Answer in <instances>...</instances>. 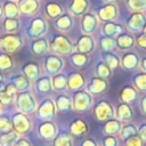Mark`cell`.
<instances>
[{"mask_svg": "<svg viewBox=\"0 0 146 146\" xmlns=\"http://www.w3.org/2000/svg\"><path fill=\"white\" fill-rule=\"evenodd\" d=\"M51 49L57 55H66L72 52L73 46L70 42V40L64 35H57L51 43Z\"/></svg>", "mask_w": 146, "mask_h": 146, "instance_id": "1", "label": "cell"}, {"mask_svg": "<svg viewBox=\"0 0 146 146\" xmlns=\"http://www.w3.org/2000/svg\"><path fill=\"white\" fill-rule=\"evenodd\" d=\"M46 31H47V22H46L43 18L38 17V18H34V19L31 22L30 27H29V30L26 31V33H27V35H29L30 38H35V39H38V38L42 36V35L46 33Z\"/></svg>", "mask_w": 146, "mask_h": 146, "instance_id": "2", "label": "cell"}, {"mask_svg": "<svg viewBox=\"0 0 146 146\" xmlns=\"http://www.w3.org/2000/svg\"><path fill=\"white\" fill-rule=\"evenodd\" d=\"M22 43H23V41H22L21 36L16 35V34H6L0 39L1 47L8 52H13V51L17 50L22 46Z\"/></svg>", "mask_w": 146, "mask_h": 146, "instance_id": "3", "label": "cell"}, {"mask_svg": "<svg viewBox=\"0 0 146 146\" xmlns=\"http://www.w3.org/2000/svg\"><path fill=\"white\" fill-rule=\"evenodd\" d=\"M146 25V17L141 11H135L127 21V26L132 32H140Z\"/></svg>", "mask_w": 146, "mask_h": 146, "instance_id": "4", "label": "cell"}, {"mask_svg": "<svg viewBox=\"0 0 146 146\" xmlns=\"http://www.w3.org/2000/svg\"><path fill=\"white\" fill-rule=\"evenodd\" d=\"M44 67H46V71L49 73V74H56L58 73L62 67H63V62L59 57L57 56H54V55H50V56H47L46 57V60H44Z\"/></svg>", "mask_w": 146, "mask_h": 146, "instance_id": "5", "label": "cell"}, {"mask_svg": "<svg viewBox=\"0 0 146 146\" xmlns=\"http://www.w3.org/2000/svg\"><path fill=\"white\" fill-rule=\"evenodd\" d=\"M116 16H117V8L112 3L100 7L98 10V17L105 22H111V21L115 19Z\"/></svg>", "mask_w": 146, "mask_h": 146, "instance_id": "6", "label": "cell"}, {"mask_svg": "<svg viewBox=\"0 0 146 146\" xmlns=\"http://www.w3.org/2000/svg\"><path fill=\"white\" fill-rule=\"evenodd\" d=\"M139 63H140V58L136 52H127L123 55L121 59V65L125 70H129V71L137 68Z\"/></svg>", "mask_w": 146, "mask_h": 146, "instance_id": "7", "label": "cell"}, {"mask_svg": "<svg viewBox=\"0 0 146 146\" xmlns=\"http://www.w3.org/2000/svg\"><path fill=\"white\" fill-rule=\"evenodd\" d=\"M76 48L79 50V52L81 54H90L94 48H95V41L91 36L89 35H82L79 40H78V44H76Z\"/></svg>", "mask_w": 146, "mask_h": 146, "instance_id": "8", "label": "cell"}, {"mask_svg": "<svg viewBox=\"0 0 146 146\" xmlns=\"http://www.w3.org/2000/svg\"><path fill=\"white\" fill-rule=\"evenodd\" d=\"M133 43H135L133 36L130 34H127V33H120L115 38V44L117 46V48H120L122 50L131 48L133 46Z\"/></svg>", "mask_w": 146, "mask_h": 146, "instance_id": "9", "label": "cell"}, {"mask_svg": "<svg viewBox=\"0 0 146 146\" xmlns=\"http://www.w3.org/2000/svg\"><path fill=\"white\" fill-rule=\"evenodd\" d=\"M97 26V18L94 14L88 13L83 16L82 19V30L84 33H91L96 30Z\"/></svg>", "mask_w": 146, "mask_h": 146, "instance_id": "10", "label": "cell"}, {"mask_svg": "<svg viewBox=\"0 0 146 146\" xmlns=\"http://www.w3.org/2000/svg\"><path fill=\"white\" fill-rule=\"evenodd\" d=\"M38 0H18V9L24 14H33L38 10Z\"/></svg>", "mask_w": 146, "mask_h": 146, "instance_id": "11", "label": "cell"}, {"mask_svg": "<svg viewBox=\"0 0 146 146\" xmlns=\"http://www.w3.org/2000/svg\"><path fill=\"white\" fill-rule=\"evenodd\" d=\"M22 71L24 73V75L29 80H31V81H34V80H36L40 76V68H39V66L35 63H27V64H25L23 66Z\"/></svg>", "mask_w": 146, "mask_h": 146, "instance_id": "12", "label": "cell"}, {"mask_svg": "<svg viewBox=\"0 0 146 146\" xmlns=\"http://www.w3.org/2000/svg\"><path fill=\"white\" fill-rule=\"evenodd\" d=\"M106 88H107V82L105 79H103L100 76L94 78L88 86V90L90 92H102V91L106 90Z\"/></svg>", "mask_w": 146, "mask_h": 146, "instance_id": "13", "label": "cell"}, {"mask_svg": "<svg viewBox=\"0 0 146 146\" xmlns=\"http://www.w3.org/2000/svg\"><path fill=\"white\" fill-rule=\"evenodd\" d=\"M49 47H48V42L46 39L43 38H38L35 39L33 42H32V51L35 54V55H44L47 51H48Z\"/></svg>", "mask_w": 146, "mask_h": 146, "instance_id": "14", "label": "cell"}, {"mask_svg": "<svg viewBox=\"0 0 146 146\" xmlns=\"http://www.w3.org/2000/svg\"><path fill=\"white\" fill-rule=\"evenodd\" d=\"M104 36H111V38H116L121 33V26L117 24H114L112 22H107L104 24L103 30H102Z\"/></svg>", "mask_w": 146, "mask_h": 146, "instance_id": "15", "label": "cell"}, {"mask_svg": "<svg viewBox=\"0 0 146 146\" xmlns=\"http://www.w3.org/2000/svg\"><path fill=\"white\" fill-rule=\"evenodd\" d=\"M88 5L89 3H88L87 0H72L70 9L75 16H80L87 10Z\"/></svg>", "mask_w": 146, "mask_h": 146, "instance_id": "16", "label": "cell"}, {"mask_svg": "<svg viewBox=\"0 0 146 146\" xmlns=\"http://www.w3.org/2000/svg\"><path fill=\"white\" fill-rule=\"evenodd\" d=\"M11 84L15 87V89L25 90L30 87V80L25 75H14L11 76Z\"/></svg>", "mask_w": 146, "mask_h": 146, "instance_id": "17", "label": "cell"}, {"mask_svg": "<svg viewBox=\"0 0 146 146\" xmlns=\"http://www.w3.org/2000/svg\"><path fill=\"white\" fill-rule=\"evenodd\" d=\"M72 23H73V21H72V18H71V16H68L67 14H62V15L55 21V24H56L57 29H59V30H62V31L68 30V29L72 26Z\"/></svg>", "mask_w": 146, "mask_h": 146, "instance_id": "18", "label": "cell"}, {"mask_svg": "<svg viewBox=\"0 0 146 146\" xmlns=\"http://www.w3.org/2000/svg\"><path fill=\"white\" fill-rule=\"evenodd\" d=\"M3 9H5L6 18H17L19 14L18 6H16V3L13 1H7L3 6Z\"/></svg>", "mask_w": 146, "mask_h": 146, "instance_id": "19", "label": "cell"}, {"mask_svg": "<svg viewBox=\"0 0 146 146\" xmlns=\"http://www.w3.org/2000/svg\"><path fill=\"white\" fill-rule=\"evenodd\" d=\"M46 13L47 15L50 17V18H58L62 14H63V10H62V7L56 3V2H49L47 6H46Z\"/></svg>", "mask_w": 146, "mask_h": 146, "instance_id": "20", "label": "cell"}, {"mask_svg": "<svg viewBox=\"0 0 146 146\" xmlns=\"http://www.w3.org/2000/svg\"><path fill=\"white\" fill-rule=\"evenodd\" d=\"M67 83H68L71 89H79V88H81L83 86L84 79L80 73H73V74L70 75Z\"/></svg>", "mask_w": 146, "mask_h": 146, "instance_id": "21", "label": "cell"}, {"mask_svg": "<svg viewBox=\"0 0 146 146\" xmlns=\"http://www.w3.org/2000/svg\"><path fill=\"white\" fill-rule=\"evenodd\" d=\"M103 59H104V63L107 64V65L110 66L111 70L116 68V67L119 66V64H120V59H119V57L115 56L114 54L110 52V51H105V52L103 54Z\"/></svg>", "mask_w": 146, "mask_h": 146, "instance_id": "22", "label": "cell"}, {"mask_svg": "<svg viewBox=\"0 0 146 146\" xmlns=\"http://www.w3.org/2000/svg\"><path fill=\"white\" fill-rule=\"evenodd\" d=\"M66 83H67V80H66V76L64 74H55L52 76L51 86L56 90H63V89H65Z\"/></svg>", "mask_w": 146, "mask_h": 146, "instance_id": "23", "label": "cell"}, {"mask_svg": "<svg viewBox=\"0 0 146 146\" xmlns=\"http://www.w3.org/2000/svg\"><path fill=\"white\" fill-rule=\"evenodd\" d=\"M90 96L87 94V92H83V91H80V92H76L75 94V104L79 106V107H87L89 104H90Z\"/></svg>", "mask_w": 146, "mask_h": 146, "instance_id": "24", "label": "cell"}, {"mask_svg": "<svg viewBox=\"0 0 146 146\" xmlns=\"http://www.w3.org/2000/svg\"><path fill=\"white\" fill-rule=\"evenodd\" d=\"M72 63L74 66L76 67H82L88 63V56L86 54H81V52H74L71 56Z\"/></svg>", "mask_w": 146, "mask_h": 146, "instance_id": "25", "label": "cell"}, {"mask_svg": "<svg viewBox=\"0 0 146 146\" xmlns=\"http://www.w3.org/2000/svg\"><path fill=\"white\" fill-rule=\"evenodd\" d=\"M137 96V92H136V89L131 86H127L122 89L121 91V99L124 100V102H131L136 98Z\"/></svg>", "mask_w": 146, "mask_h": 146, "instance_id": "26", "label": "cell"}, {"mask_svg": "<svg viewBox=\"0 0 146 146\" xmlns=\"http://www.w3.org/2000/svg\"><path fill=\"white\" fill-rule=\"evenodd\" d=\"M13 67V59L8 54H0V72L9 71Z\"/></svg>", "mask_w": 146, "mask_h": 146, "instance_id": "27", "label": "cell"}, {"mask_svg": "<svg viewBox=\"0 0 146 146\" xmlns=\"http://www.w3.org/2000/svg\"><path fill=\"white\" fill-rule=\"evenodd\" d=\"M127 6L133 11L146 10V0H127Z\"/></svg>", "mask_w": 146, "mask_h": 146, "instance_id": "28", "label": "cell"}, {"mask_svg": "<svg viewBox=\"0 0 146 146\" xmlns=\"http://www.w3.org/2000/svg\"><path fill=\"white\" fill-rule=\"evenodd\" d=\"M35 88L40 92H47V91H49L50 88H51V82H50L49 78L48 76H43L40 80H38L36 83H35Z\"/></svg>", "mask_w": 146, "mask_h": 146, "instance_id": "29", "label": "cell"}, {"mask_svg": "<svg viewBox=\"0 0 146 146\" xmlns=\"http://www.w3.org/2000/svg\"><path fill=\"white\" fill-rule=\"evenodd\" d=\"M133 82L135 86L141 90V91H146V72H141L138 73L133 76Z\"/></svg>", "mask_w": 146, "mask_h": 146, "instance_id": "30", "label": "cell"}, {"mask_svg": "<svg viewBox=\"0 0 146 146\" xmlns=\"http://www.w3.org/2000/svg\"><path fill=\"white\" fill-rule=\"evenodd\" d=\"M111 68L107 64H105L104 62H100L98 63V65L96 66V72L98 74V76L103 78V79H106L108 76H111Z\"/></svg>", "mask_w": 146, "mask_h": 146, "instance_id": "31", "label": "cell"}, {"mask_svg": "<svg viewBox=\"0 0 146 146\" xmlns=\"http://www.w3.org/2000/svg\"><path fill=\"white\" fill-rule=\"evenodd\" d=\"M100 46L105 51H111L115 46V39L111 36H103L100 39Z\"/></svg>", "mask_w": 146, "mask_h": 146, "instance_id": "32", "label": "cell"}, {"mask_svg": "<svg viewBox=\"0 0 146 146\" xmlns=\"http://www.w3.org/2000/svg\"><path fill=\"white\" fill-rule=\"evenodd\" d=\"M19 22L17 18H6L3 22V26L7 32H14L18 29Z\"/></svg>", "mask_w": 146, "mask_h": 146, "instance_id": "33", "label": "cell"}, {"mask_svg": "<svg viewBox=\"0 0 146 146\" xmlns=\"http://www.w3.org/2000/svg\"><path fill=\"white\" fill-rule=\"evenodd\" d=\"M119 113L121 114V116H123V117H130L131 116V111H130V108L128 107V105H120V107H119Z\"/></svg>", "mask_w": 146, "mask_h": 146, "instance_id": "34", "label": "cell"}, {"mask_svg": "<svg viewBox=\"0 0 146 146\" xmlns=\"http://www.w3.org/2000/svg\"><path fill=\"white\" fill-rule=\"evenodd\" d=\"M137 44L143 48V49H146V34L145 33H141L138 38H137Z\"/></svg>", "mask_w": 146, "mask_h": 146, "instance_id": "35", "label": "cell"}, {"mask_svg": "<svg viewBox=\"0 0 146 146\" xmlns=\"http://www.w3.org/2000/svg\"><path fill=\"white\" fill-rule=\"evenodd\" d=\"M140 66L143 68V72H146V57H144L141 60H140Z\"/></svg>", "mask_w": 146, "mask_h": 146, "instance_id": "36", "label": "cell"}, {"mask_svg": "<svg viewBox=\"0 0 146 146\" xmlns=\"http://www.w3.org/2000/svg\"><path fill=\"white\" fill-rule=\"evenodd\" d=\"M141 106H143V110H144V112L146 113V96L143 98V100H141Z\"/></svg>", "mask_w": 146, "mask_h": 146, "instance_id": "37", "label": "cell"}, {"mask_svg": "<svg viewBox=\"0 0 146 146\" xmlns=\"http://www.w3.org/2000/svg\"><path fill=\"white\" fill-rule=\"evenodd\" d=\"M105 1H107V2H110V3H113V2H116V1H119V0H105Z\"/></svg>", "mask_w": 146, "mask_h": 146, "instance_id": "38", "label": "cell"}, {"mask_svg": "<svg viewBox=\"0 0 146 146\" xmlns=\"http://www.w3.org/2000/svg\"><path fill=\"white\" fill-rule=\"evenodd\" d=\"M141 32H143V33H145V34H146V25H145V27H144V30H143V31H141Z\"/></svg>", "mask_w": 146, "mask_h": 146, "instance_id": "39", "label": "cell"}, {"mask_svg": "<svg viewBox=\"0 0 146 146\" xmlns=\"http://www.w3.org/2000/svg\"><path fill=\"white\" fill-rule=\"evenodd\" d=\"M2 15V8H1V6H0V16Z\"/></svg>", "mask_w": 146, "mask_h": 146, "instance_id": "40", "label": "cell"}, {"mask_svg": "<svg viewBox=\"0 0 146 146\" xmlns=\"http://www.w3.org/2000/svg\"><path fill=\"white\" fill-rule=\"evenodd\" d=\"M1 79H2V75H1V74H0V80H1Z\"/></svg>", "mask_w": 146, "mask_h": 146, "instance_id": "41", "label": "cell"}, {"mask_svg": "<svg viewBox=\"0 0 146 146\" xmlns=\"http://www.w3.org/2000/svg\"><path fill=\"white\" fill-rule=\"evenodd\" d=\"M10 1H16V0H10Z\"/></svg>", "mask_w": 146, "mask_h": 146, "instance_id": "42", "label": "cell"}]
</instances>
